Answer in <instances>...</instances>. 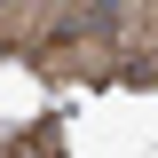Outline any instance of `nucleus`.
Returning <instances> with one entry per match:
<instances>
[{
	"label": "nucleus",
	"instance_id": "nucleus-1",
	"mask_svg": "<svg viewBox=\"0 0 158 158\" xmlns=\"http://www.w3.org/2000/svg\"><path fill=\"white\" fill-rule=\"evenodd\" d=\"M32 71L40 79H118V40L95 32V24H71V32H40L32 48Z\"/></svg>",
	"mask_w": 158,
	"mask_h": 158
},
{
	"label": "nucleus",
	"instance_id": "nucleus-2",
	"mask_svg": "<svg viewBox=\"0 0 158 158\" xmlns=\"http://www.w3.org/2000/svg\"><path fill=\"white\" fill-rule=\"evenodd\" d=\"M111 40H118V79L158 87V0H111Z\"/></svg>",
	"mask_w": 158,
	"mask_h": 158
},
{
	"label": "nucleus",
	"instance_id": "nucleus-3",
	"mask_svg": "<svg viewBox=\"0 0 158 158\" xmlns=\"http://www.w3.org/2000/svg\"><path fill=\"white\" fill-rule=\"evenodd\" d=\"M48 32V0H0V56Z\"/></svg>",
	"mask_w": 158,
	"mask_h": 158
},
{
	"label": "nucleus",
	"instance_id": "nucleus-4",
	"mask_svg": "<svg viewBox=\"0 0 158 158\" xmlns=\"http://www.w3.org/2000/svg\"><path fill=\"white\" fill-rule=\"evenodd\" d=\"M8 150H63V118H40V127H24Z\"/></svg>",
	"mask_w": 158,
	"mask_h": 158
}]
</instances>
